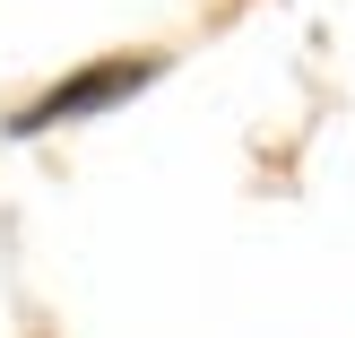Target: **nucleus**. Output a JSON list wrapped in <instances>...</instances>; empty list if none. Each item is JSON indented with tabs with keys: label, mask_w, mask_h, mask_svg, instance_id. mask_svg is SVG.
<instances>
[{
	"label": "nucleus",
	"mask_w": 355,
	"mask_h": 338,
	"mask_svg": "<svg viewBox=\"0 0 355 338\" xmlns=\"http://www.w3.org/2000/svg\"><path fill=\"white\" fill-rule=\"evenodd\" d=\"M156 52H121V61H96V69H69L52 96H35L26 113L9 121V130H52V121H78V113H104V104H121V96H139V87L156 78Z\"/></svg>",
	"instance_id": "nucleus-1"
}]
</instances>
